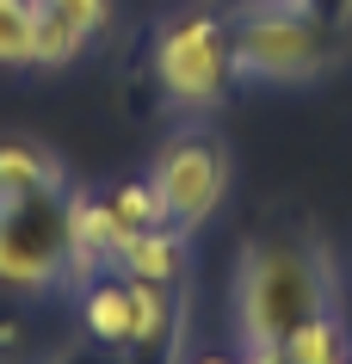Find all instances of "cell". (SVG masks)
<instances>
[{
	"label": "cell",
	"instance_id": "obj_2",
	"mask_svg": "<svg viewBox=\"0 0 352 364\" xmlns=\"http://www.w3.org/2000/svg\"><path fill=\"white\" fill-rule=\"evenodd\" d=\"M229 50L247 80H309L340 62L346 31L321 25L303 0H241L229 6Z\"/></svg>",
	"mask_w": 352,
	"mask_h": 364
},
{
	"label": "cell",
	"instance_id": "obj_12",
	"mask_svg": "<svg viewBox=\"0 0 352 364\" xmlns=\"http://www.w3.org/2000/svg\"><path fill=\"white\" fill-rule=\"evenodd\" d=\"M31 62V0H0V68Z\"/></svg>",
	"mask_w": 352,
	"mask_h": 364
},
{
	"label": "cell",
	"instance_id": "obj_13",
	"mask_svg": "<svg viewBox=\"0 0 352 364\" xmlns=\"http://www.w3.org/2000/svg\"><path fill=\"white\" fill-rule=\"evenodd\" d=\"M43 6H56L68 25H80L87 38H99L105 31V19H112V0H43Z\"/></svg>",
	"mask_w": 352,
	"mask_h": 364
},
{
	"label": "cell",
	"instance_id": "obj_9",
	"mask_svg": "<svg viewBox=\"0 0 352 364\" xmlns=\"http://www.w3.org/2000/svg\"><path fill=\"white\" fill-rule=\"evenodd\" d=\"M38 192H68V173L43 142L0 136V204L6 198H38Z\"/></svg>",
	"mask_w": 352,
	"mask_h": 364
},
{
	"label": "cell",
	"instance_id": "obj_3",
	"mask_svg": "<svg viewBox=\"0 0 352 364\" xmlns=\"http://www.w3.org/2000/svg\"><path fill=\"white\" fill-rule=\"evenodd\" d=\"M149 75H155L161 99L179 112H210L223 105L235 80V50H229V13L210 6H186L174 19H161L155 50H149Z\"/></svg>",
	"mask_w": 352,
	"mask_h": 364
},
{
	"label": "cell",
	"instance_id": "obj_14",
	"mask_svg": "<svg viewBox=\"0 0 352 364\" xmlns=\"http://www.w3.org/2000/svg\"><path fill=\"white\" fill-rule=\"evenodd\" d=\"M321 25H334V31H352V0H303Z\"/></svg>",
	"mask_w": 352,
	"mask_h": 364
},
{
	"label": "cell",
	"instance_id": "obj_1",
	"mask_svg": "<svg viewBox=\"0 0 352 364\" xmlns=\"http://www.w3.org/2000/svg\"><path fill=\"white\" fill-rule=\"evenodd\" d=\"M334 309V259L309 235H254L235 266V340L247 358H278L303 321Z\"/></svg>",
	"mask_w": 352,
	"mask_h": 364
},
{
	"label": "cell",
	"instance_id": "obj_10",
	"mask_svg": "<svg viewBox=\"0 0 352 364\" xmlns=\"http://www.w3.org/2000/svg\"><path fill=\"white\" fill-rule=\"evenodd\" d=\"M278 358L284 364H340V358H352V327L334 309H321L315 321H303L291 340L278 346Z\"/></svg>",
	"mask_w": 352,
	"mask_h": 364
},
{
	"label": "cell",
	"instance_id": "obj_6",
	"mask_svg": "<svg viewBox=\"0 0 352 364\" xmlns=\"http://www.w3.org/2000/svg\"><path fill=\"white\" fill-rule=\"evenodd\" d=\"M117 247H124V229L112 223V204L105 198H68V272L75 284H87L93 272H112Z\"/></svg>",
	"mask_w": 352,
	"mask_h": 364
},
{
	"label": "cell",
	"instance_id": "obj_4",
	"mask_svg": "<svg viewBox=\"0 0 352 364\" xmlns=\"http://www.w3.org/2000/svg\"><path fill=\"white\" fill-rule=\"evenodd\" d=\"M68 272V192L0 204V290L31 296Z\"/></svg>",
	"mask_w": 352,
	"mask_h": 364
},
{
	"label": "cell",
	"instance_id": "obj_7",
	"mask_svg": "<svg viewBox=\"0 0 352 364\" xmlns=\"http://www.w3.org/2000/svg\"><path fill=\"white\" fill-rule=\"evenodd\" d=\"M80 327L99 346H137V296L124 272H93L80 284Z\"/></svg>",
	"mask_w": 352,
	"mask_h": 364
},
{
	"label": "cell",
	"instance_id": "obj_8",
	"mask_svg": "<svg viewBox=\"0 0 352 364\" xmlns=\"http://www.w3.org/2000/svg\"><path fill=\"white\" fill-rule=\"evenodd\" d=\"M112 272L124 278H149V284H186V229L174 223H155V229H137L124 247H117Z\"/></svg>",
	"mask_w": 352,
	"mask_h": 364
},
{
	"label": "cell",
	"instance_id": "obj_11",
	"mask_svg": "<svg viewBox=\"0 0 352 364\" xmlns=\"http://www.w3.org/2000/svg\"><path fill=\"white\" fill-rule=\"evenodd\" d=\"M105 204H112V223L124 229V241L137 229H155V223H167V210H161V198L149 179H130V186H112L105 192Z\"/></svg>",
	"mask_w": 352,
	"mask_h": 364
},
{
	"label": "cell",
	"instance_id": "obj_5",
	"mask_svg": "<svg viewBox=\"0 0 352 364\" xmlns=\"http://www.w3.org/2000/svg\"><path fill=\"white\" fill-rule=\"evenodd\" d=\"M149 186H155L167 223L192 235L216 216V204L229 192V149L210 130H179L161 142L155 167H149Z\"/></svg>",
	"mask_w": 352,
	"mask_h": 364
}]
</instances>
